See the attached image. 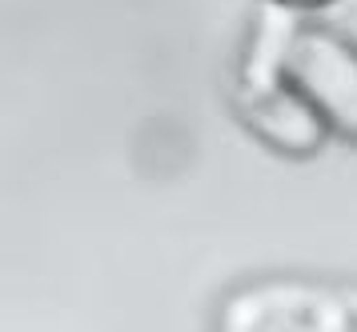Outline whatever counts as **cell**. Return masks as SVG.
<instances>
[{
  "instance_id": "cell-1",
  "label": "cell",
  "mask_w": 357,
  "mask_h": 332,
  "mask_svg": "<svg viewBox=\"0 0 357 332\" xmlns=\"http://www.w3.org/2000/svg\"><path fill=\"white\" fill-rule=\"evenodd\" d=\"M225 329L257 332H317V329H357V288L325 285H257L237 292L221 308Z\"/></svg>"
},
{
  "instance_id": "cell-2",
  "label": "cell",
  "mask_w": 357,
  "mask_h": 332,
  "mask_svg": "<svg viewBox=\"0 0 357 332\" xmlns=\"http://www.w3.org/2000/svg\"><path fill=\"white\" fill-rule=\"evenodd\" d=\"M285 80L321 112L329 128L357 141V48L333 32H293Z\"/></svg>"
},
{
  "instance_id": "cell-3",
  "label": "cell",
  "mask_w": 357,
  "mask_h": 332,
  "mask_svg": "<svg viewBox=\"0 0 357 332\" xmlns=\"http://www.w3.org/2000/svg\"><path fill=\"white\" fill-rule=\"evenodd\" d=\"M241 112L249 128L265 136V141L293 152V157H305L313 152L325 136V120L321 112L309 104L305 96L293 88L289 80H269V84H241Z\"/></svg>"
},
{
  "instance_id": "cell-4",
  "label": "cell",
  "mask_w": 357,
  "mask_h": 332,
  "mask_svg": "<svg viewBox=\"0 0 357 332\" xmlns=\"http://www.w3.org/2000/svg\"><path fill=\"white\" fill-rule=\"evenodd\" d=\"M277 4H297V8H321V4H337V0H277Z\"/></svg>"
}]
</instances>
